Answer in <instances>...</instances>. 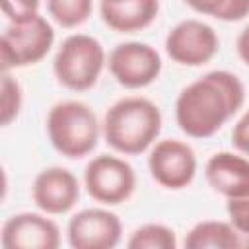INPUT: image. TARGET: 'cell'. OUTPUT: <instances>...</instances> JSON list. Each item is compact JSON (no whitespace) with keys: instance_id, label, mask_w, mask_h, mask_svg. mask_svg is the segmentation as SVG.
<instances>
[{"instance_id":"1","label":"cell","mask_w":249,"mask_h":249,"mask_svg":"<svg viewBox=\"0 0 249 249\" xmlns=\"http://www.w3.org/2000/svg\"><path fill=\"white\" fill-rule=\"evenodd\" d=\"M245 101L241 80L226 70H214L181 89L175 101L179 128L193 138L216 134Z\"/></svg>"},{"instance_id":"2","label":"cell","mask_w":249,"mask_h":249,"mask_svg":"<svg viewBox=\"0 0 249 249\" xmlns=\"http://www.w3.org/2000/svg\"><path fill=\"white\" fill-rule=\"evenodd\" d=\"M160 130V107L146 97H123L109 107L103 119V136L107 144L126 156L146 152Z\"/></svg>"},{"instance_id":"3","label":"cell","mask_w":249,"mask_h":249,"mask_svg":"<svg viewBox=\"0 0 249 249\" xmlns=\"http://www.w3.org/2000/svg\"><path fill=\"white\" fill-rule=\"evenodd\" d=\"M47 134L56 152L66 158H84L97 146L99 123L89 105L68 99L51 107Z\"/></svg>"},{"instance_id":"4","label":"cell","mask_w":249,"mask_h":249,"mask_svg":"<svg viewBox=\"0 0 249 249\" xmlns=\"http://www.w3.org/2000/svg\"><path fill=\"white\" fill-rule=\"evenodd\" d=\"M105 64V51L101 43L86 33H74L66 37L54 56L56 80L72 89L86 91L93 88Z\"/></svg>"},{"instance_id":"5","label":"cell","mask_w":249,"mask_h":249,"mask_svg":"<svg viewBox=\"0 0 249 249\" xmlns=\"http://www.w3.org/2000/svg\"><path fill=\"white\" fill-rule=\"evenodd\" d=\"M54 41L53 25L39 14H33L19 21H10L2 33L0 56L2 68L37 64L47 56Z\"/></svg>"},{"instance_id":"6","label":"cell","mask_w":249,"mask_h":249,"mask_svg":"<svg viewBox=\"0 0 249 249\" xmlns=\"http://www.w3.org/2000/svg\"><path fill=\"white\" fill-rule=\"evenodd\" d=\"M84 183L93 200L113 206L132 196L136 189V173L128 161L101 154L86 165Z\"/></svg>"},{"instance_id":"7","label":"cell","mask_w":249,"mask_h":249,"mask_svg":"<svg viewBox=\"0 0 249 249\" xmlns=\"http://www.w3.org/2000/svg\"><path fill=\"white\" fill-rule=\"evenodd\" d=\"M109 72L121 86L128 89L146 88L160 76L161 56L146 43H121L109 54Z\"/></svg>"},{"instance_id":"8","label":"cell","mask_w":249,"mask_h":249,"mask_svg":"<svg viewBox=\"0 0 249 249\" xmlns=\"http://www.w3.org/2000/svg\"><path fill=\"white\" fill-rule=\"evenodd\" d=\"M220 41L216 31L198 19H185L177 23L165 37V51L169 58L183 66H200L214 58Z\"/></svg>"},{"instance_id":"9","label":"cell","mask_w":249,"mask_h":249,"mask_svg":"<svg viewBox=\"0 0 249 249\" xmlns=\"http://www.w3.org/2000/svg\"><path fill=\"white\" fill-rule=\"evenodd\" d=\"M148 167L156 183L165 189L177 191L187 187L196 173V158L189 144L167 138L160 140L148 158Z\"/></svg>"},{"instance_id":"10","label":"cell","mask_w":249,"mask_h":249,"mask_svg":"<svg viewBox=\"0 0 249 249\" xmlns=\"http://www.w3.org/2000/svg\"><path fill=\"white\" fill-rule=\"evenodd\" d=\"M123 226L117 214L105 208H86L68 222L66 235L74 249H111L121 241Z\"/></svg>"},{"instance_id":"11","label":"cell","mask_w":249,"mask_h":249,"mask_svg":"<svg viewBox=\"0 0 249 249\" xmlns=\"http://www.w3.org/2000/svg\"><path fill=\"white\" fill-rule=\"evenodd\" d=\"M58 245V226L41 214H14L2 226V247L6 249H56Z\"/></svg>"},{"instance_id":"12","label":"cell","mask_w":249,"mask_h":249,"mask_svg":"<svg viewBox=\"0 0 249 249\" xmlns=\"http://www.w3.org/2000/svg\"><path fill=\"white\" fill-rule=\"evenodd\" d=\"M33 202L47 214H64L80 198L76 175L64 167H47L33 181Z\"/></svg>"},{"instance_id":"13","label":"cell","mask_w":249,"mask_h":249,"mask_svg":"<svg viewBox=\"0 0 249 249\" xmlns=\"http://www.w3.org/2000/svg\"><path fill=\"white\" fill-rule=\"evenodd\" d=\"M208 185L226 198L249 195V160L231 152L214 154L204 167Z\"/></svg>"},{"instance_id":"14","label":"cell","mask_w":249,"mask_h":249,"mask_svg":"<svg viewBox=\"0 0 249 249\" xmlns=\"http://www.w3.org/2000/svg\"><path fill=\"white\" fill-rule=\"evenodd\" d=\"M101 19L105 25L119 33H132L148 27L158 12H160V2L158 0H124L117 4H107L101 2Z\"/></svg>"},{"instance_id":"15","label":"cell","mask_w":249,"mask_h":249,"mask_svg":"<svg viewBox=\"0 0 249 249\" xmlns=\"http://www.w3.org/2000/svg\"><path fill=\"white\" fill-rule=\"evenodd\" d=\"M187 249H237L241 247V233L231 222L204 220L198 222L185 237Z\"/></svg>"},{"instance_id":"16","label":"cell","mask_w":249,"mask_h":249,"mask_svg":"<svg viewBox=\"0 0 249 249\" xmlns=\"http://www.w3.org/2000/svg\"><path fill=\"white\" fill-rule=\"evenodd\" d=\"M130 249H175V231L163 224H144L130 235Z\"/></svg>"},{"instance_id":"17","label":"cell","mask_w":249,"mask_h":249,"mask_svg":"<svg viewBox=\"0 0 249 249\" xmlns=\"http://www.w3.org/2000/svg\"><path fill=\"white\" fill-rule=\"evenodd\" d=\"M51 18L62 27L82 25L91 14V0H47Z\"/></svg>"},{"instance_id":"18","label":"cell","mask_w":249,"mask_h":249,"mask_svg":"<svg viewBox=\"0 0 249 249\" xmlns=\"http://www.w3.org/2000/svg\"><path fill=\"white\" fill-rule=\"evenodd\" d=\"M21 109V86L18 80L4 70L2 74V124L8 126L19 113Z\"/></svg>"},{"instance_id":"19","label":"cell","mask_w":249,"mask_h":249,"mask_svg":"<svg viewBox=\"0 0 249 249\" xmlns=\"http://www.w3.org/2000/svg\"><path fill=\"white\" fill-rule=\"evenodd\" d=\"M226 210H228L231 226L241 235H249V195L237 196V198H228Z\"/></svg>"},{"instance_id":"20","label":"cell","mask_w":249,"mask_h":249,"mask_svg":"<svg viewBox=\"0 0 249 249\" xmlns=\"http://www.w3.org/2000/svg\"><path fill=\"white\" fill-rule=\"evenodd\" d=\"M41 0H2V12L10 21L25 19L37 14Z\"/></svg>"},{"instance_id":"21","label":"cell","mask_w":249,"mask_h":249,"mask_svg":"<svg viewBox=\"0 0 249 249\" xmlns=\"http://www.w3.org/2000/svg\"><path fill=\"white\" fill-rule=\"evenodd\" d=\"M249 16V0H226L224 8L218 12L216 19L222 21H239Z\"/></svg>"},{"instance_id":"22","label":"cell","mask_w":249,"mask_h":249,"mask_svg":"<svg viewBox=\"0 0 249 249\" xmlns=\"http://www.w3.org/2000/svg\"><path fill=\"white\" fill-rule=\"evenodd\" d=\"M231 140H233V146L247 154L249 156V109L243 113V117L237 121V124L233 126V132H231Z\"/></svg>"},{"instance_id":"23","label":"cell","mask_w":249,"mask_h":249,"mask_svg":"<svg viewBox=\"0 0 249 249\" xmlns=\"http://www.w3.org/2000/svg\"><path fill=\"white\" fill-rule=\"evenodd\" d=\"M187 6H191L195 12L206 14V16H218V12L224 8L226 0H185Z\"/></svg>"},{"instance_id":"24","label":"cell","mask_w":249,"mask_h":249,"mask_svg":"<svg viewBox=\"0 0 249 249\" xmlns=\"http://www.w3.org/2000/svg\"><path fill=\"white\" fill-rule=\"evenodd\" d=\"M235 47H237V54H239V58L249 66V25L239 33Z\"/></svg>"},{"instance_id":"25","label":"cell","mask_w":249,"mask_h":249,"mask_svg":"<svg viewBox=\"0 0 249 249\" xmlns=\"http://www.w3.org/2000/svg\"><path fill=\"white\" fill-rule=\"evenodd\" d=\"M241 247H249V235H241Z\"/></svg>"},{"instance_id":"26","label":"cell","mask_w":249,"mask_h":249,"mask_svg":"<svg viewBox=\"0 0 249 249\" xmlns=\"http://www.w3.org/2000/svg\"><path fill=\"white\" fill-rule=\"evenodd\" d=\"M101 2H107V4H117V2H124V0H101Z\"/></svg>"}]
</instances>
